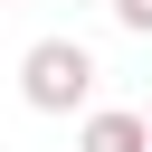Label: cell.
Returning <instances> with one entry per match:
<instances>
[{
  "mask_svg": "<svg viewBox=\"0 0 152 152\" xmlns=\"http://www.w3.org/2000/svg\"><path fill=\"white\" fill-rule=\"evenodd\" d=\"M86 95H95V48L86 38H38L19 57V104L28 114H76Z\"/></svg>",
  "mask_w": 152,
  "mask_h": 152,
  "instance_id": "6da1fadb",
  "label": "cell"
},
{
  "mask_svg": "<svg viewBox=\"0 0 152 152\" xmlns=\"http://www.w3.org/2000/svg\"><path fill=\"white\" fill-rule=\"evenodd\" d=\"M152 133H142V114H124V104H95L86 114V133H76V152H142Z\"/></svg>",
  "mask_w": 152,
  "mask_h": 152,
  "instance_id": "7a4b0ae2",
  "label": "cell"
},
{
  "mask_svg": "<svg viewBox=\"0 0 152 152\" xmlns=\"http://www.w3.org/2000/svg\"><path fill=\"white\" fill-rule=\"evenodd\" d=\"M104 10H114V19L133 28V38H152V0H104Z\"/></svg>",
  "mask_w": 152,
  "mask_h": 152,
  "instance_id": "3957f363",
  "label": "cell"
},
{
  "mask_svg": "<svg viewBox=\"0 0 152 152\" xmlns=\"http://www.w3.org/2000/svg\"><path fill=\"white\" fill-rule=\"evenodd\" d=\"M142 133H152V114H142Z\"/></svg>",
  "mask_w": 152,
  "mask_h": 152,
  "instance_id": "277c9868",
  "label": "cell"
},
{
  "mask_svg": "<svg viewBox=\"0 0 152 152\" xmlns=\"http://www.w3.org/2000/svg\"><path fill=\"white\" fill-rule=\"evenodd\" d=\"M142 152H152V142H142Z\"/></svg>",
  "mask_w": 152,
  "mask_h": 152,
  "instance_id": "5b68a950",
  "label": "cell"
}]
</instances>
